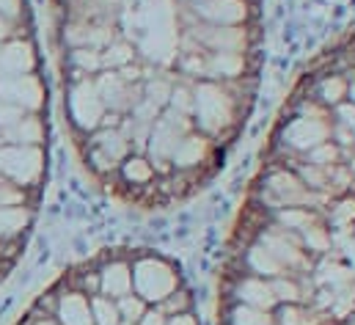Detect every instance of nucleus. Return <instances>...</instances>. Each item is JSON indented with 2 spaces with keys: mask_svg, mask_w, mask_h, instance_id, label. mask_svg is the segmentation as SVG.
Here are the masks:
<instances>
[{
  "mask_svg": "<svg viewBox=\"0 0 355 325\" xmlns=\"http://www.w3.org/2000/svg\"><path fill=\"white\" fill-rule=\"evenodd\" d=\"M50 88L28 0H0V281L36 224L50 147Z\"/></svg>",
  "mask_w": 355,
  "mask_h": 325,
  "instance_id": "obj_1",
  "label": "nucleus"
},
{
  "mask_svg": "<svg viewBox=\"0 0 355 325\" xmlns=\"http://www.w3.org/2000/svg\"><path fill=\"white\" fill-rule=\"evenodd\" d=\"M245 108L232 97V91L218 81L193 83V124L198 133L218 138L223 130L243 127Z\"/></svg>",
  "mask_w": 355,
  "mask_h": 325,
  "instance_id": "obj_2",
  "label": "nucleus"
},
{
  "mask_svg": "<svg viewBox=\"0 0 355 325\" xmlns=\"http://www.w3.org/2000/svg\"><path fill=\"white\" fill-rule=\"evenodd\" d=\"M182 287L177 265L155 251H132V290L146 303L166 301L174 290Z\"/></svg>",
  "mask_w": 355,
  "mask_h": 325,
  "instance_id": "obj_3",
  "label": "nucleus"
},
{
  "mask_svg": "<svg viewBox=\"0 0 355 325\" xmlns=\"http://www.w3.org/2000/svg\"><path fill=\"white\" fill-rule=\"evenodd\" d=\"M187 8L196 17V22H207V25L259 22V0H198Z\"/></svg>",
  "mask_w": 355,
  "mask_h": 325,
  "instance_id": "obj_4",
  "label": "nucleus"
},
{
  "mask_svg": "<svg viewBox=\"0 0 355 325\" xmlns=\"http://www.w3.org/2000/svg\"><path fill=\"white\" fill-rule=\"evenodd\" d=\"M248 303V306H257V309H265V312H275L278 301L270 290V281L267 278H259V276H243L234 281L229 298L223 303Z\"/></svg>",
  "mask_w": 355,
  "mask_h": 325,
  "instance_id": "obj_5",
  "label": "nucleus"
},
{
  "mask_svg": "<svg viewBox=\"0 0 355 325\" xmlns=\"http://www.w3.org/2000/svg\"><path fill=\"white\" fill-rule=\"evenodd\" d=\"M243 265H245V273H248V276H259V278H267V281L275 278V276H289L286 267L267 251L265 245H259V243L245 248Z\"/></svg>",
  "mask_w": 355,
  "mask_h": 325,
  "instance_id": "obj_6",
  "label": "nucleus"
},
{
  "mask_svg": "<svg viewBox=\"0 0 355 325\" xmlns=\"http://www.w3.org/2000/svg\"><path fill=\"white\" fill-rule=\"evenodd\" d=\"M272 312L248 306V303H220L218 309V325H272Z\"/></svg>",
  "mask_w": 355,
  "mask_h": 325,
  "instance_id": "obj_7",
  "label": "nucleus"
},
{
  "mask_svg": "<svg viewBox=\"0 0 355 325\" xmlns=\"http://www.w3.org/2000/svg\"><path fill=\"white\" fill-rule=\"evenodd\" d=\"M272 317L278 325H320L328 312H320L311 303H278Z\"/></svg>",
  "mask_w": 355,
  "mask_h": 325,
  "instance_id": "obj_8",
  "label": "nucleus"
},
{
  "mask_svg": "<svg viewBox=\"0 0 355 325\" xmlns=\"http://www.w3.org/2000/svg\"><path fill=\"white\" fill-rule=\"evenodd\" d=\"M314 97L334 110L336 105H342L347 99V78L339 72H325V75L314 78Z\"/></svg>",
  "mask_w": 355,
  "mask_h": 325,
  "instance_id": "obj_9",
  "label": "nucleus"
},
{
  "mask_svg": "<svg viewBox=\"0 0 355 325\" xmlns=\"http://www.w3.org/2000/svg\"><path fill=\"white\" fill-rule=\"evenodd\" d=\"M300 240H303V248H306L311 256H317V259L334 251V232H331V226L325 224V218H320V221H314L311 226H306V229L300 232Z\"/></svg>",
  "mask_w": 355,
  "mask_h": 325,
  "instance_id": "obj_10",
  "label": "nucleus"
},
{
  "mask_svg": "<svg viewBox=\"0 0 355 325\" xmlns=\"http://www.w3.org/2000/svg\"><path fill=\"white\" fill-rule=\"evenodd\" d=\"M320 218H322V212L309 210V207H281L272 212V224L281 229H292V232H303L306 226H311Z\"/></svg>",
  "mask_w": 355,
  "mask_h": 325,
  "instance_id": "obj_11",
  "label": "nucleus"
},
{
  "mask_svg": "<svg viewBox=\"0 0 355 325\" xmlns=\"http://www.w3.org/2000/svg\"><path fill=\"white\" fill-rule=\"evenodd\" d=\"M322 215H325V224L331 229H350V226H355V193L334 199Z\"/></svg>",
  "mask_w": 355,
  "mask_h": 325,
  "instance_id": "obj_12",
  "label": "nucleus"
},
{
  "mask_svg": "<svg viewBox=\"0 0 355 325\" xmlns=\"http://www.w3.org/2000/svg\"><path fill=\"white\" fill-rule=\"evenodd\" d=\"M270 290L278 303H306L297 276H275V278H270Z\"/></svg>",
  "mask_w": 355,
  "mask_h": 325,
  "instance_id": "obj_13",
  "label": "nucleus"
},
{
  "mask_svg": "<svg viewBox=\"0 0 355 325\" xmlns=\"http://www.w3.org/2000/svg\"><path fill=\"white\" fill-rule=\"evenodd\" d=\"M155 306H160V312H163L166 317H174V315H187V312H193L196 298H193L190 290L179 287V290H174L166 301H160V303H155Z\"/></svg>",
  "mask_w": 355,
  "mask_h": 325,
  "instance_id": "obj_14",
  "label": "nucleus"
},
{
  "mask_svg": "<svg viewBox=\"0 0 355 325\" xmlns=\"http://www.w3.org/2000/svg\"><path fill=\"white\" fill-rule=\"evenodd\" d=\"M168 108L182 113V116H193V83H184V81L174 83Z\"/></svg>",
  "mask_w": 355,
  "mask_h": 325,
  "instance_id": "obj_15",
  "label": "nucleus"
},
{
  "mask_svg": "<svg viewBox=\"0 0 355 325\" xmlns=\"http://www.w3.org/2000/svg\"><path fill=\"white\" fill-rule=\"evenodd\" d=\"M303 158H306L309 162H314V165H325V168H331V165L342 162V149H339L334 141H322L320 147H314V149L306 152Z\"/></svg>",
  "mask_w": 355,
  "mask_h": 325,
  "instance_id": "obj_16",
  "label": "nucleus"
},
{
  "mask_svg": "<svg viewBox=\"0 0 355 325\" xmlns=\"http://www.w3.org/2000/svg\"><path fill=\"white\" fill-rule=\"evenodd\" d=\"M334 122L342 124V127H347L350 133H355V102L345 99L342 105H336L334 108Z\"/></svg>",
  "mask_w": 355,
  "mask_h": 325,
  "instance_id": "obj_17",
  "label": "nucleus"
},
{
  "mask_svg": "<svg viewBox=\"0 0 355 325\" xmlns=\"http://www.w3.org/2000/svg\"><path fill=\"white\" fill-rule=\"evenodd\" d=\"M166 323H168V317L160 312V306H149L144 312V317L138 320V325H166Z\"/></svg>",
  "mask_w": 355,
  "mask_h": 325,
  "instance_id": "obj_18",
  "label": "nucleus"
},
{
  "mask_svg": "<svg viewBox=\"0 0 355 325\" xmlns=\"http://www.w3.org/2000/svg\"><path fill=\"white\" fill-rule=\"evenodd\" d=\"M166 325H198V317H196L193 312H187V315H174V317H168Z\"/></svg>",
  "mask_w": 355,
  "mask_h": 325,
  "instance_id": "obj_19",
  "label": "nucleus"
},
{
  "mask_svg": "<svg viewBox=\"0 0 355 325\" xmlns=\"http://www.w3.org/2000/svg\"><path fill=\"white\" fill-rule=\"evenodd\" d=\"M342 253H345V262L355 270V235H353V240L345 245V251H342Z\"/></svg>",
  "mask_w": 355,
  "mask_h": 325,
  "instance_id": "obj_20",
  "label": "nucleus"
},
{
  "mask_svg": "<svg viewBox=\"0 0 355 325\" xmlns=\"http://www.w3.org/2000/svg\"><path fill=\"white\" fill-rule=\"evenodd\" d=\"M347 99H350V102H355V78H350V81H347Z\"/></svg>",
  "mask_w": 355,
  "mask_h": 325,
  "instance_id": "obj_21",
  "label": "nucleus"
},
{
  "mask_svg": "<svg viewBox=\"0 0 355 325\" xmlns=\"http://www.w3.org/2000/svg\"><path fill=\"white\" fill-rule=\"evenodd\" d=\"M272 325H278V323H272Z\"/></svg>",
  "mask_w": 355,
  "mask_h": 325,
  "instance_id": "obj_22",
  "label": "nucleus"
}]
</instances>
